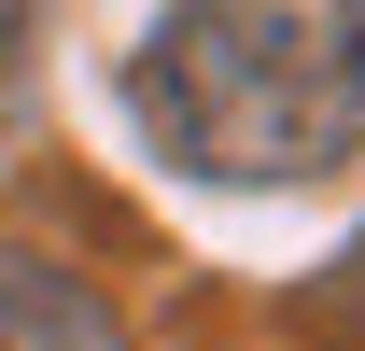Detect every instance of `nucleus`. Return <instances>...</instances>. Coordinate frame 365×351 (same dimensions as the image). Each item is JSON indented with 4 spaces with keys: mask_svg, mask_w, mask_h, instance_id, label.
Listing matches in <instances>:
<instances>
[{
    "mask_svg": "<svg viewBox=\"0 0 365 351\" xmlns=\"http://www.w3.org/2000/svg\"><path fill=\"white\" fill-rule=\"evenodd\" d=\"M0 351H127V323H113V295L71 253L0 239Z\"/></svg>",
    "mask_w": 365,
    "mask_h": 351,
    "instance_id": "obj_2",
    "label": "nucleus"
},
{
    "mask_svg": "<svg viewBox=\"0 0 365 351\" xmlns=\"http://www.w3.org/2000/svg\"><path fill=\"white\" fill-rule=\"evenodd\" d=\"M29 71H43V0H0V113L29 98Z\"/></svg>",
    "mask_w": 365,
    "mask_h": 351,
    "instance_id": "obj_3",
    "label": "nucleus"
},
{
    "mask_svg": "<svg viewBox=\"0 0 365 351\" xmlns=\"http://www.w3.org/2000/svg\"><path fill=\"white\" fill-rule=\"evenodd\" d=\"M127 113L225 197L337 183L365 155V0H169L127 56Z\"/></svg>",
    "mask_w": 365,
    "mask_h": 351,
    "instance_id": "obj_1",
    "label": "nucleus"
}]
</instances>
